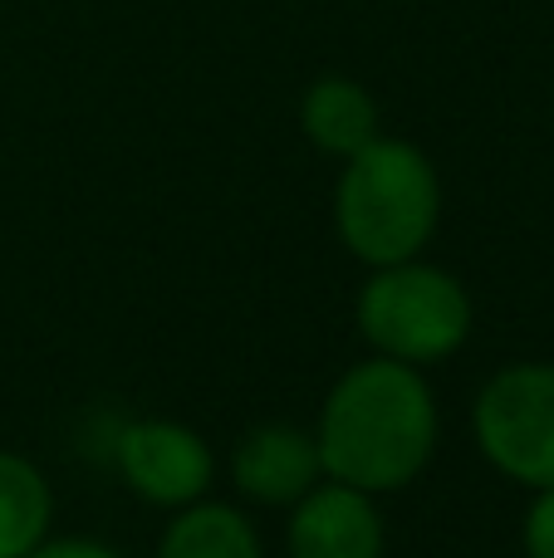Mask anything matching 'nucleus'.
<instances>
[{"instance_id": "1", "label": "nucleus", "mask_w": 554, "mask_h": 558, "mask_svg": "<svg viewBox=\"0 0 554 558\" xmlns=\"http://www.w3.org/2000/svg\"><path fill=\"white\" fill-rule=\"evenodd\" d=\"M442 436L437 392L412 363L363 357L329 387L320 412V461L329 481L388 495L427 471Z\"/></svg>"}, {"instance_id": "2", "label": "nucleus", "mask_w": 554, "mask_h": 558, "mask_svg": "<svg viewBox=\"0 0 554 558\" xmlns=\"http://www.w3.org/2000/svg\"><path fill=\"white\" fill-rule=\"evenodd\" d=\"M442 221V177L422 147L402 137H373L344 157L334 186V226L353 260L369 270L427 251Z\"/></svg>"}, {"instance_id": "3", "label": "nucleus", "mask_w": 554, "mask_h": 558, "mask_svg": "<svg viewBox=\"0 0 554 558\" xmlns=\"http://www.w3.org/2000/svg\"><path fill=\"white\" fill-rule=\"evenodd\" d=\"M359 333L373 353L398 357V363L427 367L451 357L471 333V294L451 270L427 260L378 265L369 284L359 289Z\"/></svg>"}, {"instance_id": "4", "label": "nucleus", "mask_w": 554, "mask_h": 558, "mask_svg": "<svg viewBox=\"0 0 554 558\" xmlns=\"http://www.w3.org/2000/svg\"><path fill=\"white\" fill-rule=\"evenodd\" d=\"M477 446L506 481L554 485V363H510L486 377L471 407Z\"/></svg>"}, {"instance_id": "5", "label": "nucleus", "mask_w": 554, "mask_h": 558, "mask_svg": "<svg viewBox=\"0 0 554 558\" xmlns=\"http://www.w3.org/2000/svg\"><path fill=\"white\" fill-rule=\"evenodd\" d=\"M113 461L123 481L133 485L137 500L157 505V510H182V505L206 500L212 490V446L182 422L167 416H137L118 432Z\"/></svg>"}, {"instance_id": "6", "label": "nucleus", "mask_w": 554, "mask_h": 558, "mask_svg": "<svg viewBox=\"0 0 554 558\" xmlns=\"http://www.w3.org/2000/svg\"><path fill=\"white\" fill-rule=\"evenodd\" d=\"M290 558H383V514L369 490L324 475L290 505Z\"/></svg>"}, {"instance_id": "7", "label": "nucleus", "mask_w": 554, "mask_h": 558, "mask_svg": "<svg viewBox=\"0 0 554 558\" xmlns=\"http://www.w3.org/2000/svg\"><path fill=\"white\" fill-rule=\"evenodd\" d=\"M231 481H236V490H241V500L275 505V510L285 505V510H290L310 485L324 481L320 441L290 422L251 426V432L231 446Z\"/></svg>"}, {"instance_id": "8", "label": "nucleus", "mask_w": 554, "mask_h": 558, "mask_svg": "<svg viewBox=\"0 0 554 558\" xmlns=\"http://www.w3.org/2000/svg\"><path fill=\"white\" fill-rule=\"evenodd\" d=\"M300 128L310 137V147H320V153L353 157L359 147H369L378 137V104L353 78H314L300 98Z\"/></svg>"}, {"instance_id": "9", "label": "nucleus", "mask_w": 554, "mask_h": 558, "mask_svg": "<svg viewBox=\"0 0 554 558\" xmlns=\"http://www.w3.org/2000/svg\"><path fill=\"white\" fill-rule=\"evenodd\" d=\"M157 558H265L261 534L236 505L196 500L172 514L157 539Z\"/></svg>"}, {"instance_id": "10", "label": "nucleus", "mask_w": 554, "mask_h": 558, "mask_svg": "<svg viewBox=\"0 0 554 558\" xmlns=\"http://www.w3.org/2000/svg\"><path fill=\"white\" fill-rule=\"evenodd\" d=\"M55 490L45 471L20 451H0V558H25L49 539Z\"/></svg>"}, {"instance_id": "11", "label": "nucleus", "mask_w": 554, "mask_h": 558, "mask_svg": "<svg viewBox=\"0 0 554 558\" xmlns=\"http://www.w3.org/2000/svg\"><path fill=\"white\" fill-rule=\"evenodd\" d=\"M520 544H526V558H554V485L535 490L520 524Z\"/></svg>"}, {"instance_id": "12", "label": "nucleus", "mask_w": 554, "mask_h": 558, "mask_svg": "<svg viewBox=\"0 0 554 558\" xmlns=\"http://www.w3.org/2000/svg\"><path fill=\"white\" fill-rule=\"evenodd\" d=\"M25 558H118V554L98 539H45V544H35Z\"/></svg>"}]
</instances>
